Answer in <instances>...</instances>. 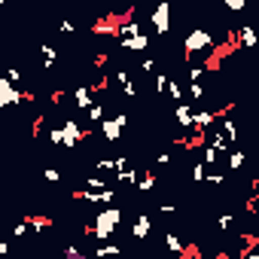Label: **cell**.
Here are the masks:
<instances>
[{
    "mask_svg": "<svg viewBox=\"0 0 259 259\" xmlns=\"http://www.w3.org/2000/svg\"><path fill=\"white\" fill-rule=\"evenodd\" d=\"M220 132L226 135V141H229V144H235V141H238V128H235V122H232V119H226V116L220 119Z\"/></svg>",
    "mask_w": 259,
    "mask_h": 259,
    "instance_id": "16",
    "label": "cell"
},
{
    "mask_svg": "<svg viewBox=\"0 0 259 259\" xmlns=\"http://www.w3.org/2000/svg\"><path fill=\"white\" fill-rule=\"evenodd\" d=\"M34 98L28 92H19L7 76L0 79V107H16V104H31Z\"/></svg>",
    "mask_w": 259,
    "mask_h": 259,
    "instance_id": "3",
    "label": "cell"
},
{
    "mask_svg": "<svg viewBox=\"0 0 259 259\" xmlns=\"http://www.w3.org/2000/svg\"><path fill=\"white\" fill-rule=\"evenodd\" d=\"M192 180H195V183L207 180V165H204V162H195V165H192Z\"/></svg>",
    "mask_w": 259,
    "mask_h": 259,
    "instance_id": "27",
    "label": "cell"
},
{
    "mask_svg": "<svg viewBox=\"0 0 259 259\" xmlns=\"http://www.w3.org/2000/svg\"><path fill=\"white\" fill-rule=\"evenodd\" d=\"M153 186H156V174H153V171L141 174V180H138V192H150Z\"/></svg>",
    "mask_w": 259,
    "mask_h": 259,
    "instance_id": "22",
    "label": "cell"
},
{
    "mask_svg": "<svg viewBox=\"0 0 259 259\" xmlns=\"http://www.w3.org/2000/svg\"><path fill=\"white\" fill-rule=\"evenodd\" d=\"M73 28H76L73 22H61V25H58V31H61V34H73Z\"/></svg>",
    "mask_w": 259,
    "mask_h": 259,
    "instance_id": "43",
    "label": "cell"
},
{
    "mask_svg": "<svg viewBox=\"0 0 259 259\" xmlns=\"http://www.w3.org/2000/svg\"><path fill=\"white\" fill-rule=\"evenodd\" d=\"M28 229H31V226H28V220H25V223H19V226L13 229V235H16V238H25V232H28Z\"/></svg>",
    "mask_w": 259,
    "mask_h": 259,
    "instance_id": "41",
    "label": "cell"
},
{
    "mask_svg": "<svg viewBox=\"0 0 259 259\" xmlns=\"http://www.w3.org/2000/svg\"><path fill=\"white\" fill-rule=\"evenodd\" d=\"M207 73V61H198V64H189V82H201V76Z\"/></svg>",
    "mask_w": 259,
    "mask_h": 259,
    "instance_id": "18",
    "label": "cell"
},
{
    "mask_svg": "<svg viewBox=\"0 0 259 259\" xmlns=\"http://www.w3.org/2000/svg\"><path fill=\"white\" fill-rule=\"evenodd\" d=\"M201 162L210 168V165H217V162H220V153H217L210 144H204V147H201Z\"/></svg>",
    "mask_w": 259,
    "mask_h": 259,
    "instance_id": "20",
    "label": "cell"
},
{
    "mask_svg": "<svg viewBox=\"0 0 259 259\" xmlns=\"http://www.w3.org/2000/svg\"><path fill=\"white\" fill-rule=\"evenodd\" d=\"M156 165L159 168H165V165H171V153L165 150V153H159V159H156Z\"/></svg>",
    "mask_w": 259,
    "mask_h": 259,
    "instance_id": "38",
    "label": "cell"
},
{
    "mask_svg": "<svg viewBox=\"0 0 259 259\" xmlns=\"http://www.w3.org/2000/svg\"><path fill=\"white\" fill-rule=\"evenodd\" d=\"M183 49H186V58H192V55H198V52H207V49H213V37H210L207 31L195 28V31H189V34H186V40H183Z\"/></svg>",
    "mask_w": 259,
    "mask_h": 259,
    "instance_id": "2",
    "label": "cell"
},
{
    "mask_svg": "<svg viewBox=\"0 0 259 259\" xmlns=\"http://www.w3.org/2000/svg\"><path fill=\"white\" fill-rule=\"evenodd\" d=\"M95 256H98V259H110V256H122V247H119V244H98V247H95Z\"/></svg>",
    "mask_w": 259,
    "mask_h": 259,
    "instance_id": "15",
    "label": "cell"
},
{
    "mask_svg": "<svg viewBox=\"0 0 259 259\" xmlns=\"http://www.w3.org/2000/svg\"><path fill=\"white\" fill-rule=\"evenodd\" d=\"M85 116H89L92 125H101V122H104V104H95L92 110H85Z\"/></svg>",
    "mask_w": 259,
    "mask_h": 259,
    "instance_id": "23",
    "label": "cell"
},
{
    "mask_svg": "<svg viewBox=\"0 0 259 259\" xmlns=\"http://www.w3.org/2000/svg\"><path fill=\"white\" fill-rule=\"evenodd\" d=\"M49 144H55V147H64V128H61V125L49 128Z\"/></svg>",
    "mask_w": 259,
    "mask_h": 259,
    "instance_id": "25",
    "label": "cell"
},
{
    "mask_svg": "<svg viewBox=\"0 0 259 259\" xmlns=\"http://www.w3.org/2000/svg\"><path fill=\"white\" fill-rule=\"evenodd\" d=\"M40 55H43V67H52V64L58 61V49H55V46H49V43H43V46H40Z\"/></svg>",
    "mask_w": 259,
    "mask_h": 259,
    "instance_id": "17",
    "label": "cell"
},
{
    "mask_svg": "<svg viewBox=\"0 0 259 259\" xmlns=\"http://www.w3.org/2000/svg\"><path fill=\"white\" fill-rule=\"evenodd\" d=\"M119 223H122V207H116V204H113V207H101L98 217H95V223H92L85 232L95 235L98 241H110Z\"/></svg>",
    "mask_w": 259,
    "mask_h": 259,
    "instance_id": "1",
    "label": "cell"
},
{
    "mask_svg": "<svg viewBox=\"0 0 259 259\" xmlns=\"http://www.w3.org/2000/svg\"><path fill=\"white\" fill-rule=\"evenodd\" d=\"M43 177H46L49 183H58V180H61V171H58V168H46V171H43Z\"/></svg>",
    "mask_w": 259,
    "mask_h": 259,
    "instance_id": "33",
    "label": "cell"
},
{
    "mask_svg": "<svg viewBox=\"0 0 259 259\" xmlns=\"http://www.w3.org/2000/svg\"><path fill=\"white\" fill-rule=\"evenodd\" d=\"M256 217H259V210H256Z\"/></svg>",
    "mask_w": 259,
    "mask_h": 259,
    "instance_id": "48",
    "label": "cell"
},
{
    "mask_svg": "<svg viewBox=\"0 0 259 259\" xmlns=\"http://www.w3.org/2000/svg\"><path fill=\"white\" fill-rule=\"evenodd\" d=\"M85 189H92V192H104V189H110V186H107L101 177H89V180H85Z\"/></svg>",
    "mask_w": 259,
    "mask_h": 259,
    "instance_id": "29",
    "label": "cell"
},
{
    "mask_svg": "<svg viewBox=\"0 0 259 259\" xmlns=\"http://www.w3.org/2000/svg\"><path fill=\"white\" fill-rule=\"evenodd\" d=\"M28 226H31L37 235H43L46 229H52V220H49V217H31V220H28Z\"/></svg>",
    "mask_w": 259,
    "mask_h": 259,
    "instance_id": "19",
    "label": "cell"
},
{
    "mask_svg": "<svg viewBox=\"0 0 259 259\" xmlns=\"http://www.w3.org/2000/svg\"><path fill=\"white\" fill-rule=\"evenodd\" d=\"M159 210H162V213H174V210H177V204H174V201H165Z\"/></svg>",
    "mask_w": 259,
    "mask_h": 259,
    "instance_id": "44",
    "label": "cell"
},
{
    "mask_svg": "<svg viewBox=\"0 0 259 259\" xmlns=\"http://www.w3.org/2000/svg\"><path fill=\"white\" fill-rule=\"evenodd\" d=\"M122 92H125V98H138V85H135V82L128 85V89H122Z\"/></svg>",
    "mask_w": 259,
    "mask_h": 259,
    "instance_id": "45",
    "label": "cell"
},
{
    "mask_svg": "<svg viewBox=\"0 0 259 259\" xmlns=\"http://www.w3.org/2000/svg\"><path fill=\"white\" fill-rule=\"evenodd\" d=\"M207 183H210V186H223L226 177H223V174H207Z\"/></svg>",
    "mask_w": 259,
    "mask_h": 259,
    "instance_id": "40",
    "label": "cell"
},
{
    "mask_svg": "<svg viewBox=\"0 0 259 259\" xmlns=\"http://www.w3.org/2000/svg\"><path fill=\"white\" fill-rule=\"evenodd\" d=\"M119 46L128 49V52H144V49H150V37L141 34V37H132V40H119Z\"/></svg>",
    "mask_w": 259,
    "mask_h": 259,
    "instance_id": "13",
    "label": "cell"
},
{
    "mask_svg": "<svg viewBox=\"0 0 259 259\" xmlns=\"http://www.w3.org/2000/svg\"><path fill=\"white\" fill-rule=\"evenodd\" d=\"M226 7H229L232 13H244V7H247V4H244V0H226Z\"/></svg>",
    "mask_w": 259,
    "mask_h": 259,
    "instance_id": "34",
    "label": "cell"
},
{
    "mask_svg": "<svg viewBox=\"0 0 259 259\" xmlns=\"http://www.w3.org/2000/svg\"><path fill=\"white\" fill-rule=\"evenodd\" d=\"M232 220H235L232 213H220V217H217V226H220V232H229V229H232Z\"/></svg>",
    "mask_w": 259,
    "mask_h": 259,
    "instance_id": "30",
    "label": "cell"
},
{
    "mask_svg": "<svg viewBox=\"0 0 259 259\" xmlns=\"http://www.w3.org/2000/svg\"><path fill=\"white\" fill-rule=\"evenodd\" d=\"M7 79H10V82L16 85V82L22 79V70H16V67H13V70H7Z\"/></svg>",
    "mask_w": 259,
    "mask_h": 259,
    "instance_id": "42",
    "label": "cell"
},
{
    "mask_svg": "<svg viewBox=\"0 0 259 259\" xmlns=\"http://www.w3.org/2000/svg\"><path fill=\"white\" fill-rule=\"evenodd\" d=\"M64 259H85L76 247H64Z\"/></svg>",
    "mask_w": 259,
    "mask_h": 259,
    "instance_id": "36",
    "label": "cell"
},
{
    "mask_svg": "<svg viewBox=\"0 0 259 259\" xmlns=\"http://www.w3.org/2000/svg\"><path fill=\"white\" fill-rule=\"evenodd\" d=\"M220 116L213 113V110H195V132H207V128H213V122H217Z\"/></svg>",
    "mask_w": 259,
    "mask_h": 259,
    "instance_id": "10",
    "label": "cell"
},
{
    "mask_svg": "<svg viewBox=\"0 0 259 259\" xmlns=\"http://www.w3.org/2000/svg\"><path fill=\"white\" fill-rule=\"evenodd\" d=\"M153 28H156L159 37H165L171 31V4H159L153 10Z\"/></svg>",
    "mask_w": 259,
    "mask_h": 259,
    "instance_id": "5",
    "label": "cell"
},
{
    "mask_svg": "<svg viewBox=\"0 0 259 259\" xmlns=\"http://www.w3.org/2000/svg\"><path fill=\"white\" fill-rule=\"evenodd\" d=\"M92 95H95L92 85H79V89L73 92V104H76L79 110H92V107H95V98H92Z\"/></svg>",
    "mask_w": 259,
    "mask_h": 259,
    "instance_id": "9",
    "label": "cell"
},
{
    "mask_svg": "<svg viewBox=\"0 0 259 259\" xmlns=\"http://www.w3.org/2000/svg\"><path fill=\"white\" fill-rule=\"evenodd\" d=\"M104 64H107V52H101V55L95 58V67H104Z\"/></svg>",
    "mask_w": 259,
    "mask_h": 259,
    "instance_id": "46",
    "label": "cell"
},
{
    "mask_svg": "<svg viewBox=\"0 0 259 259\" xmlns=\"http://www.w3.org/2000/svg\"><path fill=\"white\" fill-rule=\"evenodd\" d=\"M153 232V220L147 217V213H141V217H135V226H132V235L138 238V241H144L147 235Z\"/></svg>",
    "mask_w": 259,
    "mask_h": 259,
    "instance_id": "11",
    "label": "cell"
},
{
    "mask_svg": "<svg viewBox=\"0 0 259 259\" xmlns=\"http://www.w3.org/2000/svg\"><path fill=\"white\" fill-rule=\"evenodd\" d=\"M110 168H116V162H113V159H101L95 171H98V177H101V171H110Z\"/></svg>",
    "mask_w": 259,
    "mask_h": 259,
    "instance_id": "35",
    "label": "cell"
},
{
    "mask_svg": "<svg viewBox=\"0 0 259 259\" xmlns=\"http://www.w3.org/2000/svg\"><path fill=\"white\" fill-rule=\"evenodd\" d=\"M125 125H128V113H119V116H113V119H104V122H101V135H104V141L116 144V141L122 138V132H125Z\"/></svg>",
    "mask_w": 259,
    "mask_h": 259,
    "instance_id": "4",
    "label": "cell"
},
{
    "mask_svg": "<svg viewBox=\"0 0 259 259\" xmlns=\"http://www.w3.org/2000/svg\"><path fill=\"white\" fill-rule=\"evenodd\" d=\"M116 180H119V183H132V186H138L141 174H138V171H132V168H128V171H119V174H116Z\"/></svg>",
    "mask_w": 259,
    "mask_h": 259,
    "instance_id": "24",
    "label": "cell"
},
{
    "mask_svg": "<svg viewBox=\"0 0 259 259\" xmlns=\"http://www.w3.org/2000/svg\"><path fill=\"white\" fill-rule=\"evenodd\" d=\"M141 70H144V73H153V70H156V61H153V58H144V61H141Z\"/></svg>",
    "mask_w": 259,
    "mask_h": 259,
    "instance_id": "37",
    "label": "cell"
},
{
    "mask_svg": "<svg viewBox=\"0 0 259 259\" xmlns=\"http://www.w3.org/2000/svg\"><path fill=\"white\" fill-rule=\"evenodd\" d=\"M235 43L244 46V49H256V46H259V31L250 28V25H241L238 34H235Z\"/></svg>",
    "mask_w": 259,
    "mask_h": 259,
    "instance_id": "7",
    "label": "cell"
},
{
    "mask_svg": "<svg viewBox=\"0 0 259 259\" xmlns=\"http://www.w3.org/2000/svg\"><path fill=\"white\" fill-rule=\"evenodd\" d=\"M113 79H116V82H119L122 89H128V85H132V76H128L125 70H116V73H113Z\"/></svg>",
    "mask_w": 259,
    "mask_h": 259,
    "instance_id": "32",
    "label": "cell"
},
{
    "mask_svg": "<svg viewBox=\"0 0 259 259\" xmlns=\"http://www.w3.org/2000/svg\"><path fill=\"white\" fill-rule=\"evenodd\" d=\"M144 31H141V25L132 19V16H128L122 25H119V40H132V37H141Z\"/></svg>",
    "mask_w": 259,
    "mask_h": 259,
    "instance_id": "12",
    "label": "cell"
},
{
    "mask_svg": "<svg viewBox=\"0 0 259 259\" xmlns=\"http://www.w3.org/2000/svg\"><path fill=\"white\" fill-rule=\"evenodd\" d=\"M92 34H104V37H119V25H110V22L104 19V22H95V25H92Z\"/></svg>",
    "mask_w": 259,
    "mask_h": 259,
    "instance_id": "14",
    "label": "cell"
},
{
    "mask_svg": "<svg viewBox=\"0 0 259 259\" xmlns=\"http://www.w3.org/2000/svg\"><path fill=\"white\" fill-rule=\"evenodd\" d=\"M217 259H235V256H217Z\"/></svg>",
    "mask_w": 259,
    "mask_h": 259,
    "instance_id": "47",
    "label": "cell"
},
{
    "mask_svg": "<svg viewBox=\"0 0 259 259\" xmlns=\"http://www.w3.org/2000/svg\"><path fill=\"white\" fill-rule=\"evenodd\" d=\"M244 150H232L229 153V171H241V165H244Z\"/></svg>",
    "mask_w": 259,
    "mask_h": 259,
    "instance_id": "21",
    "label": "cell"
},
{
    "mask_svg": "<svg viewBox=\"0 0 259 259\" xmlns=\"http://www.w3.org/2000/svg\"><path fill=\"white\" fill-rule=\"evenodd\" d=\"M61 128H64V147H76V144H79V141H82V138L89 135L85 128H82L79 122H73V119H67V122H64Z\"/></svg>",
    "mask_w": 259,
    "mask_h": 259,
    "instance_id": "6",
    "label": "cell"
},
{
    "mask_svg": "<svg viewBox=\"0 0 259 259\" xmlns=\"http://www.w3.org/2000/svg\"><path fill=\"white\" fill-rule=\"evenodd\" d=\"M168 82H171V73H156V92L159 95H168Z\"/></svg>",
    "mask_w": 259,
    "mask_h": 259,
    "instance_id": "26",
    "label": "cell"
},
{
    "mask_svg": "<svg viewBox=\"0 0 259 259\" xmlns=\"http://www.w3.org/2000/svg\"><path fill=\"white\" fill-rule=\"evenodd\" d=\"M113 162H116V174H119V171H128V159H125V156H116Z\"/></svg>",
    "mask_w": 259,
    "mask_h": 259,
    "instance_id": "39",
    "label": "cell"
},
{
    "mask_svg": "<svg viewBox=\"0 0 259 259\" xmlns=\"http://www.w3.org/2000/svg\"><path fill=\"white\" fill-rule=\"evenodd\" d=\"M189 98L201 101V98H204V85H201V82H189Z\"/></svg>",
    "mask_w": 259,
    "mask_h": 259,
    "instance_id": "31",
    "label": "cell"
},
{
    "mask_svg": "<svg viewBox=\"0 0 259 259\" xmlns=\"http://www.w3.org/2000/svg\"><path fill=\"white\" fill-rule=\"evenodd\" d=\"M174 119H177V125L180 128H195V110L189 107V104H177V110H174Z\"/></svg>",
    "mask_w": 259,
    "mask_h": 259,
    "instance_id": "8",
    "label": "cell"
},
{
    "mask_svg": "<svg viewBox=\"0 0 259 259\" xmlns=\"http://www.w3.org/2000/svg\"><path fill=\"white\" fill-rule=\"evenodd\" d=\"M168 98H171V101H180V98H183V89H180V82H177L174 76H171V82H168Z\"/></svg>",
    "mask_w": 259,
    "mask_h": 259,
    "instance_id": "28",
    "label": "cell"
}]
</instances>
